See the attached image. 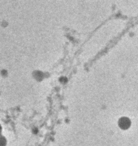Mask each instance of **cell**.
Masks as SVG:
<instances>
[{
    "label": "cell",
    "mask_w": 138,
    "mask_h": 146,
    "mask_svg": "<svg viewBox=\"0 0 138 146\" xmlns=\"http://www.w3.org/2000/svg\"><path fill=\"white\" fill-rule=\"evenodd\" d=\"M119 125L121 128L125 129L130 127L131 121L127 117H121L119 121Z\"/></svg>",
    "instance_id": "1"
},
{
    "label": "cell",
    "mask_w": 138,
    "mask_h": 146,
    "mask_svg": "<svg viewBox=\"0 0 138 146\" xmlns=\"http://www.w3.org/2000/svg\"><path fill=\"white\" fill-rule=\"evenodd\" d=\"M7 143V139L2 135V134L0 135V146H6Z\"/></svg>",
    "instance_id": "2"
},
{
    "label": "cell",
    "mask_w": 138,
    "mask_h": 146,
    "mask_svg": "<svg viewBox=\"0 0 138 146\" xmlns=\"http://www.w3.org/2000/svg\"><path fill=\"white\" fill-rule=\"evenodd\" d=\"M2 127L0 124V135L2 134Z\"/></svg>",
    "instance_id": "3"
}]
</instances>
